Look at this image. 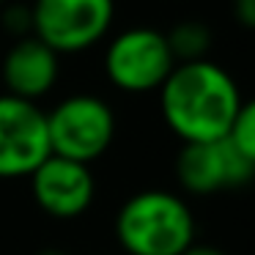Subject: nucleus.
I'll list each match as a JSON object with an SVG mask.
<instances>
[{
  "mask_svg": "<svg viewBox=\"0 0 255 255\" xmlns=\"http://www.w3.org/2000/svg\"><path fill=\"white\" fill-rule=\"evenodd\" d=\"M3 6H6V0H0V8H3Z\"/></svg>",
  "mask_w": 255,
  "mask_h": 255,
  "instance_id": "nucleus-16",
  "label": "nucleus"
},
{
  "mask_svg": "<svg viewBox=\"0 0 255 255\" xmlns=\"http://www.w3.org/2000/svg\"><path fill=\"white\" fill-rule=\"evenodd\" d=\"M52 154L47 113L36 102L0 96V178H30Z\"/></svg>",
  "mask_w": 255,
  "mask_h": 255,
  "instance_id": "nucleus-6",
  "label": "nucleus"
},
{
  "mask_svg": "<svg viewBox=\"0 0 255 255\" xmlns=\"http://www.w3.org/2000/svg\"><path fill=\"white\" fill-rule=\"evenodd\" d=\"M33 36L58 55L99 44L113 28L116 0H33Z\"/></svg>",
  "mask_w": 255,
  "mask_h": 255,
  "instance_id": "nucleus-4",
  "label": "nucleus"
},
{
  "mask_svg": "<svg viewBox=\"0 0 255 255\" xmlns=\"http://www.w3.org/2000/svg\"><path fill=\"white\" fill-rule=\"evenodd\" d=\"M30 189L44 214L55 220H74L94 203L96 181L88 165L50 154L30 176Z\"/></svg>",
  "mask_w": 255,
  "mask_h": 255,
  "instance_id": "nucleus-8",
  "label": "nucleus"
},
{
  "mask_svg": "<svg viewBox=\"0 0 255 255\" xmlns=\"http://www.w3.org/2000/svg\"><path fill=\"white\" fill-rule=\"evenodd\" d=\"M39 255H69V253H63V250H55V247H50V250H41Z\"/></svg>",
  "mask_w": 255,
  "mask_h": 255,
  "instance_id": "nucleus-15",
  "label": "nucleus"
},
{
  "mask_svg": "<svg viewBox=\"0 0 255 255\" xmlns=\"http://www.w3.org/2000/svg\"><path fill=\"white\" fill-rule=\"evenodd\" d=\"M0 25H3V30H8L14 39L33 36V14H30V6H22V3L3 6L0 8Z\"/></svg>",
  "mask_w": 255,
  "mask_h": 255,
  "instance_id": "nucleus-12",
  "label": "nucleus"
},
{
  "mask_svg": "<svg viewBox=\"0 0 255 255\" xmlns=\"http://www.w3.org/2000/svg\"><path fill=\"white\" fill-rule=\"evenodd\" d=\"M58 74H61V55L36 36L14 41L3 55V66H0L6 94L28 102L50 94L58 83Z\"/></svg>",
  "mask_w": 255,
  "mask_h": 255,
  "instance_id": "nucleus-9",
  "label": "nucleus"
},
{
  "mask_svg": "<svg viewBox=\"0 0 255 255\" xmlns=\"http://www.w3.org/2000/svg\"><path fill=\"white\" fill-rule=\"evenodd\" d=\"M116 239L129 255H184L195 244V217L181 195L143 189L118 209Z\"/></svg>",
  "mask_w": 255,
  "mask_h": 255,
  "instance_id": "nucleus-2",
  "label": "nucleus"
},
{
  "mask_svg": "<svg viewBox=\"0 0 255 255\" xmlns=\"http://www.w3.org/2000/svg\"><path fill=\"white\" fill-rule=\"evenodd\" d=\"M47 132L55 156L91 165L113 145L116 113L99 96L74 94L47 113Z\"/></svg>",
  "mask_w": 255,
  "mask_h": 255,
  "instance_id": "nucleus-3",
  "label": "nucleus"
},
{
  "mask_svg": "<svg viewBox=\"0 0 255 255\" xmlns=\"http://www.w3.org/2000/svg\"><path fill=\"white\" fill-rule=\"evenodd\" d=\"M231 11L242 28L255 30V0H231Z\"/></svg>",
  "mask_w": 255,
  "mask_h": 255,
  "instance_id": "nucleus-13",
  "label": "nucleus"
},
{
  "mask_svg": "<svg viewBox=\"0 0 255 255\" xmlns=\"http://www.w3.org/2000/svg\"><path fill=\"white\" fill-rule=\"evenodd\" d=\"M173 69H176V58L167 47L165 33L156 28L121 30L105 52L107 80L127 94L159 91Z\"/></svg>",
  "mask_w": 255,
  "mask_h": 255,
  "instance_id": "nucleus-5",
  "label": "nucleus"
},
{
  "mask_svg": "<svg viewBox=\"0 0 255 255\" xmlns=\"http://www.w3.org/2000/svg\"><path fill=\"white\" fill-rule=\"evenodd\" d=\"M228 137H231V143L255 165V96L247 102H242Z\"/></svg>",
  "mask_w": 255,
  "mask_h": 255,
  "instance_id": "nucleus-11",
  "label": "nucleus"
},
{
  "mask_svg": "<svg viewBox=\"0 0 255 255\" xmlns=\"http://www.w3.org/2000/svg\"><path fill=\"white\" fill-rule=\"evenodd\" d=\"M176 178L189 195L209 198L253 184L255 165L231 143V137L211 143H184L176 156Z\"/></svg>",
  "mask_w": 255,
  "mask_h": 255,
  "instance_id": "nucleus-7",
  "label": "nucleus"
},
{
  "mask_svg": "<svg viewBox=\"0 0 255 255\" xmlns=\"http://www.w3.org/2000/svg\"><path fill=\"white\" fill-rule=\"evenodd\" d=\"M167 47H170L176 63H192V61H206L211 52L214 36H211L209 25L198 22V19H184V22L173 25L165 33Z\"/></svg>",
  "mask_w": 255,
  "mask_h": 255,
  "instance_id": "nucleus-10",
  "label": "nucleus"
},
{
  "mask_svg": "<svg viewBox=\"0 0 255 255\" xmlns=\"http://www.w3.org/2000/svg\"><path fill=\"white\" fill-rule=\"evenodd\" d=\"M236 80L214 61L176 63L159 88V110L181 143H211L231 134L242 107Z\"/></svg>",
  "mask_w": 255,
  "mask_h": 255,
  "instance_id": "nucleus-1",
  "label": "nucleus"
},
{
  "mask_svg": "<svg viewBox=\"0 0 255 255\" xmlns=\"http://www.w3.org/2000/svg\"><path fill=\"white\" fill-rule=\"evenodd\" d=\"M184 255H228V253L220 247H211V244H192Z\"/></svg>",
  "mask_w": 255,
  "mask_h": 255,
  "instance_id": "nucleus-14",
  "label": "nucleus"
}]
</instances>
